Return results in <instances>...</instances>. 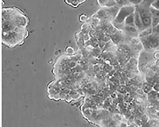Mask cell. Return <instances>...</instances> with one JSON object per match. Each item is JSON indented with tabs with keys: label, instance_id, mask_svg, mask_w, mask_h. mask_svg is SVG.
<instances>
[{
	"label": "cell",
	"instance_id": "1",
	"mask_svg": "<svg viewBox=\"0 0 159 127\" xmlns=\"http://www.w3.org/2000/svg\"><path fill=\"white\" fill-rule=\"evenodd\" d=\"M30 19L25 12L16 7L2 9V43L13 48L23 45L29 36L28 26Z\"/></svg>",
	"mask_w": 159,
	"mask_h": 127
},
{
	"label": "cell",
	"instance_id": "2",
	"mask_svg": "<svg viewBox=\"0 0 159 127\" xmlns=\"http://www.w3.org/2000/svg\"><path fill=\"white\" fill-rule=\"evenodd\" d=\"M134 23L139 28H141L144 25L142 18L139 12H136L134 13Z\"/></svg>",
	"mask_w": 159,
	"mask_h": 127
},
{
	"label": "cell",
	"instance_id": "3",
	"mask_svg": "<svg viewBox=\"0 0 159 127\" xmlns=\"http://www.w3.org/2000/svg\"><path fill=\"white\" fill-rule=\"evenodd\" d=\"M87 0H65V3L73 7L76 8L80 5L84 3Z\"/></svg>",
	"mask_w": 159,
	"mask_h": 127
},
{
	"label": "cell",
	"instance_id": "4",
	"mask_svg": "<svg viewBox=\"0 0 159 127\" xmlns=\"http://www.w3.org/2000/svg\"><path fill=\"white\" fill-rule=\"evenodd\" d=\"M142 18L144 26H148L151 25L152 18L150 16Z\"/></svg>",
	"mask_w": 159,
	"mask_h": 127
},
{
	"label": "cell",
	"instance_id": "5",
	"mask_svg": "<svg viewBox=\"0 0 159 127\" xmlns=\"http://www.w3.org/2000/svg\"><path fill=\"white\" fill-rule=\"evenodd\" d=\"M150 12L152 17L159 18V10L154 9L151 6Z\"/></svg>",
	"mask_w": 159,
	"mask_h": 127
},
{
	"label": "cell",
	"instance_id": "6",
	"mask_svg": "<svg viewBox=\"0 0 159 127\" xmlns=\"http://www.w3.org/2000/svg\"><path fill=\"white\" fill-rule=\"evenodd\" d=\"M152 17L151 25L152 28H154L159 25V18Z\"/></svg>",
	"mask_w": 159,
	"mask_h": 127
},
{
	"label": "cell",
	"instance_id": "7",
	"mask_svg": "<svg viewBox=\"0 0 159 127\" xmlns=\"http://www.w3.org/2000/svg\"><path fill=\"white\" fill-rule=\"evenodd\" d=\"M151 6L154 9L159 10V0H155L151 4Z\"/></svg>",
	"mask_w": 159,
	"mask_h": 127
},
{
	"label": "cell",
	"instance_id": "8",
	"mask_svg": "<svg viewBox=\"0 0 159 127\" xmlns=\"http://www.w3.org/2000/svg\"><path fill=\"white\" fill-rule=\"evenodd\" d=\"M144 0H130L131 3L136 5L140 4Z\"/></svg>",
	"mask_w": 159,
	"mask_h": 127
}]
</instances>
